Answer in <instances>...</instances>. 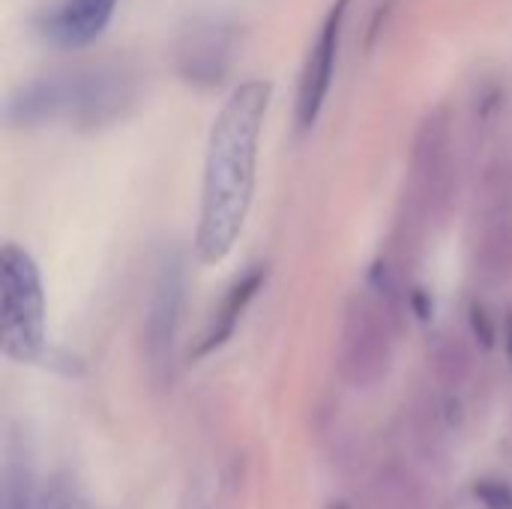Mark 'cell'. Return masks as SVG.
Returning a JSON list of instances; mask_svg holds the SVG:
<instances>
[{
    "label": "cell",
    "mask_w": 512,
    "mask_h": 509,
    "mask_svg": "<svg viewBox=\"0 0 512 509\" xmlns=\"http://www.w3.org/2000/svg\"><path fill=\"white\" fill-rule=\"evenodd\" d=\"M270 96L273 84L267 78H249L231 90L213 120L195 234V252L204 264L222 261L246 222Z\"/></svg>",
    "instance_id": "6da1fadb"
},
{
    "label": "cell",
    "mask_w": 512,
    "mask_h": 509,
    "mask_svg": "<svg viewBox=\"0 0 512 509\" xmlns=\"http://www.w3.org/2000/svg\"><path fill=\"white\" fill-rule=\"evenodd\" d=\"M129 99V84L117 72H66L48 75L18 87L6 102V120L15 126H36L69 117L84 126L114 120Z\"/></svg>",
    "instance_id": "7a4b0ae2"
},
{
    "label": "cell",
    "mask_w": 512,
    "mask_h": 509,
    "mask_svg": "<svg viewBox=\"0 0 512 509\" xmlns=\"http://www.w3.org/2000/svg\"><path fill=\"white\" fill-rule=\"evenodd\" d=\"M0 339L3 354L21 363L45 348V297L33 258L6 243L0 252Z\"/></svg>",
    "instance_id": "3957f363"
},
{
    "label": "cell",
    "mask_w": 512,
    "mask_h": 509,
    "mask_svg": "<svg viewBox=\"0 0 512 509\" xmlns=\"http://www.w3.org/2000/svg\"><path fill=\"white\" fill-rule=\"evenodd\" d=\"M393 309L384 300L354 294L342 315L339 366L351 387H378L393 366Z\"/></svg>",
    "instance_id": "277c9868"
},
{
    "label": "cell",
    "mask_w": 512,
    "mask_h": 509,
    "mask_svg": "<svg viewBox=\"0 0 512 509\" xmlns=\"http://www.w3.org/2000/svg\"><path fill=\"white\" fill-rule=\"evenodd\" d=\"M186 303V258L180 249H168L150 285L147 315H144V357L156 378H165L174 363L177 333L183 324Z\"/></svg>",
    "instance_id": "5b68a950"
},
{
    "label": "cell",
    "mask_w": 512,
    "mask_h": 509,
    "mask_svg": "<svg viewBox=\"0 0 512 509\" xmlns=\"http://www.w3.org/2000/svg\"><path fill=\"white\" fill-rule=\"evenodd\" d=\"M348 6H351V0H333V6L327 9L324 21H321L318 33H315V39H312V45L306 51L300 81H297V102H294L297 132H309L318 123L321 108H324V102L330 96Z\"/></svg>",
    "instance_id": "8992f818"
},
{
    "label": "cell",
    "mask_w": 512,
    "mask_h": 509,
    "mask_svg": "<svg viewBox=\"0 0 512 509\" xmlns=\"http://www.w3.org/2000/svg\"><path fill=\"white\" fill-rule=\"evenodd\" d=\"M114 9L117 0H57L39 15L36 27L57 48H84L111 24Z\"/></svg>",
    "instance_id": "52a82bcc"
},
{
    "label": "cell",
    "mask_w": 512,
    "mask_h": 509,
    "mask_svg": "<svg viewBox=\"0 0 512 509\" xmlns=\"http://www.w3.org/2000/svg\"><path fill=\"white\" fill-rule=\"evenodd\" d=\"M447 123L441 117L426 120V126L417 135L414 144V162H411V195L414 210L426 216L435 210V204L444 198L447 189Z\"/></svg>",
    "instance_id": "ba28073f"
},
{
    "label": "cell",
    "mask_w": 512,
    "mask_h": 509,
    "mask_svg": "<svg viewBox=\"0 0 512 509\" xmlns=\"http://www.w3.org/2000/svg\"><path fill=\"white\" fill-rule=\"evenodd\" d=\"M264 279H267V267L264 264H255L243 276H237V282L225 291V297L213 309V315H210V321H207V327H204V333H201V339L195 345V354H192L195 360L219 351L234 336L243 312L249 309V303L255 300V294L261 291Z\"/></svg>",
    "instance_id": "9c48e42d"
},
{
    "label": "cell",
    "mask_w": 512,
    "mask_h": 509,
    "mask_svg": "<svg viewBox=\"0 0 512 509\" xmlns=\"http://www.w3.org/2000/svg\"><path fill=\"white\" fill-rule=\"evenodd\" d=\"M474 273L480 279V285L486 288H501L504 282H510L512 276V219L510 216H498L495 222H489L477 240V252H474Z\"/></svg>",
    "instance_id": "30bf717a"
},
{
    "label": "cell",
    "mask_w": 512,
    "mask_h": 509,
    "mask_svg": "<svg viewBox=\"0 0 512 509\" xmlns=\"http://www.w3.org/2000/svg\"><path fill=\"white\" fill-rule=\"evenodd\" d=\"M228 66V36L222 27L198 30L192 39H186V51L180 54V69L195 84H213L222 78Z\"/></svg>",
    "instance_id": "8fae6325"
},
{
    "label": "cell",
    "mask_w": 512,
    "mask_h": 509,
    "mask_svg": "<svg viewBox=\"0 0 512 509\" xmlns=\"http://www.w3.org/2000/svg\"><path fill=\"white\" fill-rule=\"evenodd\" d=\"M369 509H426L420 480L402 465H381L366 492Z\"/></svg>",
    "instance_id": "7c38bea8"
},
{
    "label": "cell",
    "mask_w": 512,
    "mask_h": 509,
    "mask_svg": "<svg viewBox=\"0 0 512 509\" xmlns=\"http://www.w3.org/2000/svg\"><path fill=\"white\" fill-rule=\"evenodd\" d=\"M432 369L441 387L459 390L474 372V354L462 336H441L432 348Z\"/></svg>",
    "instance_id": "4fadbf2b"
},
{
    "label": "cell",
    "mask_w": 512,
    "mask_h": 509,
    "mask_svg": "<svg viewBox=\"0 0 512 509\" xmlns=\"http://www.w3.org/2000/svg\"><path fill=\"white\" fill-rule=\"evenodd\" d=\"M39 509H90L84 495L69 483V480H51L48 489L42 492Z\"/></svg>",
    "instance_id": "5bb4252c"
},
{
    "label": "cell",
    "mask_w": 512,
    "mask_h": 509,
    "mask_svg": "<svg viewBox=\"0 0 512 509\" xmlns=\"http://www.w3.org/2000/svg\"><path fill=\"white\" fill-rule=\"evenodd\" d=\"M339 509H345V507H339Z\"/></svg>",
    "instance_id": "9a60e30c"
}]
</instances>
